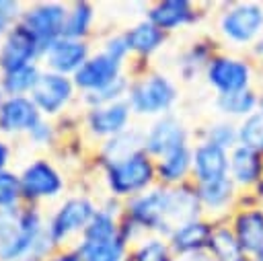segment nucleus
Instances as JSON below:
<instances>
[{
    "label": "nucleus",
    "mask_w": 263,
    "mask_h": 261,
    "mask_svg": "<svg viewBox=\"0 0 263 261\" xmlns=\"http://www.w3.org/2000/svg\"><path fill=\"white\" fill-rule=\"evenodd\" d=\"M164 37H166L164 31H160L150 21H142V23L134 25L125 33L129 51H134L138 55H150V53H154L164 43Z\"/></svg>",
    "instance_id": "nucleus-26"
},
{
    "label": "nucleus",
    "mask_w": 263,
    "mask_h": 261,
    "mask_svg": "<svg viewBox=\"0 0 263 261\" xmlns=\"http://www.w3.org/2000/svg\"><path fill=\"white\" fill-rule=\"evenodd\" d=\"M21 177L2 171L0 173V210H8L16 203L18 195H21Z\"/></svg>",
    "instance_id": "nucleus-35"
},
{
    "label": "nucleus",
    "mask_w": 263,
    "mask_h": 261,
    "mask_svg": "<svg viewBox=\"0 0 263 261\" xmlns=\"http://www.w3.org/2000/svg\"><path fill=\"white\" fill-rule=\"evenodd\" d=\"M39 123V109L31 99L10 97L0 107L2 132H31Z\"/></svg>",
    "instance_id": "nucleus-20"
},
{
    "label": "nucleus",
    "mask_w": 263,
    "mask_h": 261,
    "mask_svg": "<svg viewBox=\"0 0 263 261\" xmlns=\"http://www.w3.org/2000/svg\"><path fill=\"white\" fill-rule=\"evenodd\" d=\"M203 208L199 201V193H197V185H175V187H166V228L168 234L193 220H199Z\"/></svg>",
    "instance_id": "nucleus-9"
},
{
    "label": "nucleus",
    "mask_w": 263,
    "mask_h": 261,
    "mask_svg": "<svg viewBox=\"0 0 263 261\" xmlns=\"http://www.w3.org/2000/svg\"><path fill=\"white\" fill-rule=\"evenodd\" d=\"M238 144L263 152V97L259 107L238 123Z\"/></svg>",
    "instance_id": "nucleus-30"
},
{
    "label": "nucleus",
    "mask_w": 263,
    "mask_h": 261,
    "mask_svg": "<svg viewBox=\"0 0 263 261\" xmlns=\"http://www.w3.org/2000/svg\"><path fill=\"white\" fill-rule=\"evenodd\" d=\"M166 187H152L127 203V222L142 230H154L168 236L166 228Z\"/></svg>",
    "instance_id": "nucleus-5"
},
{
    "label": "nucleus",
    "mask_w": 263,
    "mask_h": 261,
    "mask_svg": "<svg viewBox=\"0 0 263 261\" xmlns=\"http://www.w3.org/2000/svg\"><path fill=\"white\" fill-rule=\"evenodd\" d=\"M129 115H132V107H129L127 99L109 103L103 107H92L88 111V127L97 136L113 138V136L125 132Z\"/></svg>",
    "instance_id": "nucleus-19"
},
{
    "label": "nucleus",
    "mask_w": 263,
    "mask_h": 261,
    "mask_svg": "<svg viewBox=\"0 0 263 261\" xmlns=\"http://www.w3.org/2000/svg\"><path fill=\"white\" fill-rule=\"evenodd\" d=\"M191 164H193V148L185 144L156 160V177L171 187L181 185L185 177L191 173Z\"/></svg>",
    "instance_id": "nucleus-22"
},
{
    "label": "nucleus",
    "mask_w": 263,
    "mask_h": 261,
    "mask_svg": "<svg viewBox=\"0 0 263 261\" xmlns=\"http://www.w3.org/2000/svg\"><path fill=\"white\" fill-rule=\"evenodd\" d=\"M251 259H253V261H263V247H261V249H259Z\"/></svg>",
    "instance_id": "nucleus-44"
},
{
    "label": "nucleus",
    "mask_w": 263,
    "mask_h": 261,
    "mask_svg": "<svg viewBox=\"0 0 263 261\" xmlns=\"http://www.w3.org/2000/svg\"><path fill=\"white\" fill-rule=\"evenodd\" d=\"M64 187L60 173L47 160L31 162L21 175V191L25 197H55Z\"/></svg>",
    "instance_id": "nucleus-14"
},
{
    "label": "nucleus",
    "mask_w": 263,
    "mask_h": 261,
    "mask_svg": "<svg viewBox=\"0 0 263 261\" xmlns=\"http://www.w3.org/2000/svg\"><path fill=\"white\" fill-rule=\"evenodd\" d=\"M199 201L205 212H226L234 201H236V185L232 183L230 177L205 185H197Z\"/></svg>",
    "instance_id": "nucleus-24"
},
{
    "label": "nucleus",
    "mask_w": 263,
    "mask_h": 261,
    "mask_svg": "<svg viewBox=\"0 0 263 261\" xmlns=\"http://www.w3.org/2000/svg\"><path fill=\"white\" fill-rule=\"evenodd\" d=\"M187 144V129L185 125L175 119L173 115H164L152 123L144 138V152L150 156H164L175 148Z\"/></svg>",
    "instance_id": "nucleus-10"
},
{
    "label": "nucleus",
    "mask_w": 263,
    "mask_h": 261,
    "mask_svg": "<svg viewBox=\"0 0 263 261\" xmlns=\"http://www.w3.org/2000/svg\"><path fill=\"white\" fill-rule=\"evenodd\" d=\"M29 134H31V138H33L37 144H47V140L51 138V129H49V125H45V123H41V121H39Z\"/></svg>",
    "instance_id": "nucleus-38"
},
{
    "label": "nucleus",
    "mask_w": 263,
    "mask_h": 261,
    "mask_svg": "<svg viewBox=\"0 0 263 261\" xmlns=\"http://www.w3.org/2000/svg\"><path fill=\"white\" fill-rule=\"evenodd\" d=\"M0 90H2V86H0ZM2 103H4V101H2V97H0V107H2Z\"/></svg>",
    "instance_id": "nucleus-45"
},
{
    "label": "nucleus",
    "mask_w": 263,
    "mask_h": 261,
    "mask_svg": "<svg viewBox=\"0 0 263 261\" xmlns=\"http://www.w3.org/2000/svg\"><path fill=\"white\" fill-rule=\"evenodd\" d=\"M39 76H41V72L37 70L35 64H29V66L12 70V72H6L4 78H2V90L8 92L10 97H21L23 92L33 90Z\"/></svg>",
    "instance_id": "nucleus-31"
},
{
    "label": "nucleus",
    "mask_w": 263,
    "mask_h": 261,
    "mask_svg": "<svg viewBox=\"0 0 263 261\" xmlns=\"http://www.w3.org/2000/svg\"><path fill=\"white\" fill-rule=\"evenodd\" d=\"M92 21V6L88 2H76L74 8L68 12L64 29H62V37L66 39H80L82 35H86L88 27Z\"/></svg>",
    "instance_id": "nucleus-32"
},
{
    "label": "nucleus",
    "mask_w": 263,
    "mask_h": 261,
    "mask_svg": "<svg viewBox=\"0 0 263 261\" xmlns=\"http://www.w3.org/2000/svg\"><path fill=\"white\" fill-rule=\"evenodd\" d=\"M39 49H41V45L37 43V39L23 25H18L8 33V37L2 43L0 68L4 70V74L18 70V68H25L33 62V58L39 53Z\"/></svg>",
    "instance_id": "nucleus-12"
},
{
    "label": "nucleus",
    "mask_w": 263,
    "mask_h": 261,
    "mask_svg": "<svg viewBox=\"0 0 263 261\" xmlns=\"http://www.w3.org/2000/svg\"><path fill=\"white\" fill-rule=\"evenodd\" d=\"M51 261H82L80 255H60V257H53Z\"/></svg>",
    "instance_id": "nucleus-42"
},
{
    "label": "nucleus",
    "mask_w": 263,
    "mask_h": 261,
    "mask_svg": "<svg viewBox=\"0 0 263 261\" xmlns=\"http://www.w3.org/2000/svg\"><path fill=\"white\" fill-rule=\"evenodd\" d=\"M195 16V8L189 0H164L148 10V21L164 33L193 23Z\"/></svg>",
    "instance_id": "nucleus-21"
},
{
    "label": "nucleus",
    "mask_w": 263,
    "mask_h": 261,
    "mask_svg": "<svg viewBox=\"0 0 263 261\" xmlns=\"http://www.w3.org/2000/svg\"><path fill=\"white\" fill-rule=\"evenodd\" d=\"M72 97V82L55 72H43L31 90V101L43 113H58Z\"/></svg>",
    "instance_id": "nucleus-13"
},
{
    "label": "nucleus",
    "mask_w": 263,
    "mask_h": 261,
    "mask_svg": "<svg viewBox=\"0 0 263 261\" xmlns=\"http://www.w3.org/2000/svg\"><path fill=\"white\" fill-rule=\"evenodd\" d=\"M261 103V97L253 90H240V92H230V95H218L216 99V107L220 109L222 115L226 117H238L240 121L245 117H249Z\"/></svg>",
    "instance_id": "nucleus-27"
},
{
    "label": "nucleus",
    "mask_w": 263,
    "mask_h": 261,
    "mask_svg": "<svg viewBox=\"0 0 263 261\" xmlns=\"http://www.w3.org/2000/svg\"><path fill=\"white\" fill-rule=\"evenodd\" d=\"M88 60V45L80 39L60 37L51 45L45 47V62L55 72L66 76L68 72H78L82 64Z\"/></svg>",
    "instance_id": "nucleus-15"
},
{
    "label": "nucleus",
    "mask_w": 263,
    "mask_h": 261,
    "mask_svg": "<svg viewBox=\"0 0 263 261\" xmlns=\"http://www.w3.org/2000/svg\"><path fill=\"white\" fill-rule=\"evenodd\" d=\"M220 33L236 45L255 43L263 35V4L238 2L220 16Z\"/></svg>",
    "instance_id": "nucleus-3"
},
{
    "label": "nucleus",
    "mask_w": 263,
    "mask_h": 261,
    "mask_svg": "<svg viewBox=\"0 0 263 261\" xmlns=\"http://www.w3.org/2000/svg\"><path fill=\"white\" fill-rule=\"evenodd\" d=\"M177 101L175 84L162 74H148L134 84H129L127 103L138 115H158L166 113Z\"/></svg>",
    "instance_id": "nucleus-2"
},
{
    "label": "nucleus",
    "mask_w": 263,
    "mask_h": 261,
    "mask_svg": "<svg viewBox=\"0 0 263 261\" xmlns=\"http://www.w3.org/2000/svg\"><path fill=\"white\" fill-rule=\"evenodd\" d=\"M95 214H97V210L86 197L68 199L51 218V224L47 230L49 243L58 245L64 238H68L72 232H78V230L84 232V228L88 226V222L92 220Z\"/></svg>",
    "instance_id": "nucleus-7"
},
{
    "label": "nucleus",
    "mask_w": 263,
    "mask_h": 261,
    "mask_svg": "<svg viewBox=\"0 0 263 261\" xmlns=\"http://www.w3.org/2000/svg\"><path fill=\"white\" fill-rule=\"evenodd\" d=\"M119 76H121V62L101 51L82 64V68L74 74V84L88 92H97L113 84Z\"/></svg>",
    "instance_id": "nucleus-11"
},
{
    "label": "nucleus",
    "mask_w": 263,
    "mask_h": 261,
    "mask_svg": "<svg viewBox=\"0 0 263 261\" xmlns=\"http://www.w3.org/2000/svg\"><path fill=\"white\" fill-rule=\"evenodd\" d=\"M66 8L62 4H37L23 16V27L37 39V43L45 49L55 39L62 37V29L66 23Z\"/></svg>",
    "instance_id": "nucleus-6"
},
{
    "label": "nucleus",
    "mask_w": 263,
    "mask_h": 261,
    "mask_svg": "<svg viewBox=\"0 0 263 261\" xmlns=\"http://www.w3.org/2000/svg\"><path fill=\"white\" fill-rule=\"evenodd\" d=\"M179 261H212V257L208 255V251H203V253H193V255H183V257H179Z\"/></svg>",
    "instance_id": "nucleus-39"
},
{
    "label": "nucleus",
    "mask_w": 263,
    "mask_h": 261,
    "mask_svg": "<svg viewBox=\"0 0 263 261\" xmlns=\"http://www.w3.org/2000/svg\"><path fill=\"white\" fill-rule=\"evenodd\" d=\"M208 255L212 261H253L251 255L240 247L230 226H214L212 240L208 245Z\"/></svg>",
    "instance_id": "nucleus-23"
},
{
    "label": "nucleus",
    "mask_w": 263,
    "mask_h": 261,
    "mask_svg": "<svg viewBox=\"0 0 263 261\" xmlns=\"http://www.w3.org/2000/svg\"><path fill=\"white\" fill-rule=\"evenodd\" d=\"M253 193H255V199H257V201H263V181L253 189Z\"/></svg>",
    "instance_id": "nucleus-43"
},
{
    "label": "nucleus",
    "mask_w": 263,
    "mask_h": 261,
    "mask_svg": "<svg viewBox=\"0 0 263 261\" xmlns=\"http://www.w3.org/2000/svg\"><path fill=\"white\" fill-rule=\"evenodd\" d=\"M125 238L117 236L113 240H99V243H80L78 255L82 261H123L125 257Z\"/></svg>",
    "instance_id": "nucleus-28"
},
{
    "label": "nucleus",
    "mask_w": 263,
    "mask_h": 261,
    "mask_svg": "<svg viewBox=\"0 0 263 261\" xmlns=\"http://www.w3.org/2000/svg\"><path fill=\"white\" fill-rule=\"evenodd\" d=\"M212 234H214V226L199 218V220H193V222H187V224L175 228L168 234V245H171V251L179 257L203 253V251H208Z\"/></svg>",
    "instance_id": "nucleus-18"
},
{
    "label": "nucleus",
    "mask_w": 263,
    "mask_h": 261,
    "mask_svg": "<svg viewBox=\"0 0 263 261\" xmlns=\"http://www.w3.org/2000/svg\"><path fill=\"white\" fill-rule=\"evenodd\" d=\"M107 55H111V58H115L117 62H121L123 64V60L127 58V53H129V45H127V39H125V33L123 35H115V37H111L107 43H105V49H103Z\"/></svg>",
    "instance_id": "nucleus-36"
},
{
    "label": "nucleus",
    "mask_w": 263,
    "mask_h": 261,
    "mask_svg": "<svg viewBox=\"0 0 263 261\" xmlns=\"http://www.w3.org/2000/svg\"><path fill=\"white\" fill-rule=\"evenodd\" d=\"M132 261H173V251L162 238H148L134 251Z\"/></svg>",
    "instance_id": "nucleus-34"
},
{
    "label": "nucleus",
    "mask_w": 263,
    "mask_h": 261,
    "mask_svg": "<svg viewBox=\"0 0 263 261\" xmlns=\"http://www.w3.org/2000/svg\"><path fill=\"white\" fill-rule=\"evenodd\" d=\"M144 138L146 134L138 132V129H125L113 138H109V142L103 148V156L107 160V164L125 160L138 152H144Z\"/></svg>",
    "instance_id": "nucleus-25"
},
{
    "label": "nucleus",
    "mask_w": 263,
    "mask_h": 261,
    "mask_svg": "<svg viewBox=\"0 0 263 261\" xmlns=\"http://www.w3.org/2000/svg\"><path fill=\"white\" fill-rule=\"evenodd\" d=\"M205 142L216 144L224 150H234L238 146V123L232 121H218L205 129Z\"/></svg>",
    "instance_id": "nucleus-33"
},
{
    "label": "nucleus",
    "mask_w": 263,
    "mask_h": 261,
    "mask_svg": "<svg viewBox=\"0 0 263 261\" xmlns=\"http://www.w3.org/2000/svg\"><path fill=\"white\" fill-rule=\"evenodd\" d=\"M6 162H8V148H6L4 142H0V173L4 171Z\"/></svg>",
    "instance_id": "nucleus-41"
},
{
    "label": "nucleus",
    "mask_w": 263,
    "mask_h": 261,
    "mask_svg": "<svg viewBox=\"0 0 263 261\" xmlns=\"http://www.w3.org/2000/svg\"><path fill=\"white\" fill-rule=\"evenodd\" d=\"M191 173L195 177V185H205L230 177V152L201 140L193 148Z\"/></svg>",
    "instance_id": "nucleus-8"
},
{
    "label": "nucleus",
    "mask_w": 263,
    "mask_h": 261,
    "mask_svg": "<svg viewBox=\"0 0 263 261\" xmlns=\"http://www.w3.org/2000/svg\"><path fill=\"white\" fill-rule=\"evenodd\" d=\"M230 179L236 187L255 189L263 181V152L240 144L230 150Z\"/></svg>",
    "instance_id": "nucleus-17"
},
{
    "label": "nucleus",
    "mask_w": 263,
    "mask_h": 261,
    "mask_svg": "<svg viewBox=\"0 0 263 261\" xmlns=\"http://www.w3.org/2000/svg\"><path fill=\"white\" fill-rule=\"evenodd\" d=\"M205 78L218 95L240 92V90L251 88L253 68L242 58L216 53L205 68Z\"/></svg>",
    "instance_id": "nucleus-4"
},
{
    "label": "nucleus",
    "mask_w": 263,
    "mask_h": 261,
    "mask_svg": "<svg viewBox=\"0 0 263 261\" xmlns=\"http://www.w3.org/2000/svg\"><path fill=\"white\" fill-rule=\"evenodd\" d=\"M230 228L240 247L253 257L263 247V206L238 208L232 216Z\"/></svg>",
    "instance_id": "nucleus-16"
},
{
    "label": "nucleus",
    "mask_w": 263,
    "mask_h": 261,
    "mask_svg": "<svg viewBox=\"0 0 263 261\" xmlns=\"http://www.w3.org/2000/svg\"><path fill=\"white\" fill-rule=\"evenodd\" d=\"M18 14V2L0 0V33L6 31V27L12 23V18Z\"/></svg>",
    "instance_id": "nucleus-37"
},
{
    "label": "nucleus",
    "mask_w": 263,
    "mask_h": 261,
    "mask_svg": "<svg viewBox=\"0 0 263 261\" xmlns=\"http://www.w3.org/2000/svg\"><path fill=\"white\" fill-rule=\"evenodd\" d=\"M121 236V226H117L115 216L107 210H97L92 220L82 232V240L86 243H99V240H113Z\"/></svg>",
    "instance_id": "nucleus-29"
},
{
    "label": "nucleus",
    "mask_w": 263,
    "mask_h": 261,
    "mask_svg": "<svg viewBox=\"0 0 263 261\" xmlns=\"http://www.w3.org/2000/svg\"><path fill=\"white\" fill-rule=\"evenodd\" d=\"M251 53H253L255 58H261V60H263V35L251 45Z\"/></svg>",
    "instance_id": "nucleus-40"
},
{
    "label": "nucleus",
    "mask_w": 263,
    "mask_h": 261,
    "mask_svg": "<svg viewBox=\"0 0 263 261\" xmlns=\"http://www.w3.org/2000/svg\"><path fill=\"white\" fill-rule=\"evenodd\" d=\"M154 177L156 162L146 152H138L125 160L107 164V185L117 197H136L148 191Z\"/></svg>",
    "instance_id": "nucleus-1"
}]
</instances>
